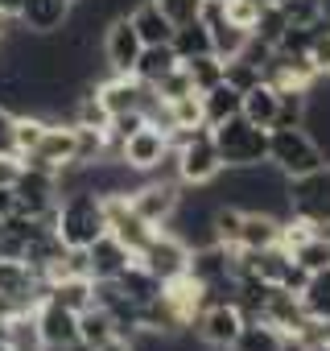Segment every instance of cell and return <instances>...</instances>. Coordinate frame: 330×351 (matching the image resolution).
<instances>
[{
	"instance_id": "cell-32",
	"label": "cell",
	"mask_w": 330,
	"mask_h": 351,
	"mask_svg": "<svg viewBox=\"0 0 330 351\" xmlns=\"http://www.w3.org/2000/svg\"><path fill=\"white\" fill-rule=\"evenodd\" d=\"M157 9L174 21V29L178 25H186V21H199L203 17V9H207V0H157Z\"/></svg>"
},
{
	"instance_id": "cell-25",
	"label": "cell",
	"mask_w": 330,
	"mask_h": 351,
	"mask_svg": "<svg viewBox=\"0 0 330 351\" xmlns=\"http://www.w3.org/2000/svg\"><path fill=\"white\" fill-rule=\"evenodd\" d=\"M170 46H174L178 62L199 58V54H215V50H211V29H207V21H203V17H199V21L178 25V29H174V38H170Z\"/></svg>"
},
{
	"instance_id": "cell-41",
	"label": "cell",
	"mask_w": 330,
	"mask_h": 351,
	"mask_svg": "<svg viewBox=\"0 0 330 351\" xmlns=\"http://www.w3.org/2000/svg\"><path fill=\"white\" fill-rule=\"evenodd\" d=\"M0 42H5V21H0Z\"/></svg>"
},
{
	"instance_id": "cell-3",
	"label": "cell",
	"mask_w": 330,
	"mask_h": 351,
	"mask_svg": "<svg viewBox=\"0 0 330 351\" xmlns=\"http://www.w3.org/2000/svg\"><path fill=\"white\" fill-rule=\"evenodd\" d=\"M268 165L281 169L285 178H297V173L326 165V153L305 124H277L268 128Z\"/></svg>"
},
{
	"instance_id": "cell-9",
	"label": "cell",
	"mask_w": 330,
	"mask_h": 351,
	"mask_svg": "<svg viewBox=\"0 0 330 351\" xmlns=\"http://www.w3.org/2000/svg\"><path fill=\"white\" fill-rule=\"evenodd\" d=\"M21 165L50 169V173H58V169L75 165V124H71V120H46L42 141L21 157Z\"/></svg>"
},
{
	"instance_id": "cell-19",
	"label": "cell",
	"mask_w": 330,
	"mask_h": 351,
	"mask_svg": "<svg viewBox=\"0 0 330 351\" xmlns=\"http://www.w3.org/2000/svg\"><path fill=\"white\" fill-rule=\"evenodd\" d=\"M128 21H132V29L140 34L144 46H165L174 38V21L157 9V0H136V5L128 9Z\"/></svg>"
},
{
	"instance_id": "cell-38",
	"label": "cell",
	"mask_w": 330,
	"mask_h": 351,
	"mask_svg": "<svg viewBox=\"0 0 330 351\" xmlns=\"http://www.w3.org/2000/svg\"><path fill=\"white\" fill-rule=\"evenodd\" d=\"M34 351H91L87 343H38Z\"/></svg>"
},
{
	"instance_id": "cell-35",
	"label": "cell",
	"mask_w": 330,
	"mask_h": 351,
	"mask_svg": "<svg viewBox=\"0 0 330 351\" xmlns=\"http://www.w3.org/2000/svg\"><path fill=\"white\" fill-rule=\"evenodd\" d=\"M17 173H21V157L0 153V186H13V182H17Z\"/></svg>"
},
{
	"instance_id": "cell-43",
	"label": "cell",
	"mask_w": 330,
	"mask_h": 351,
	"mask_svg": "<svg viewBox=\"0 0 330 351\" xmlns=\"http://www.w3.org/2000/svg\"><path fill=\"white\" fill-rule=\"evenodd\" d=\"M71 5H75V0H71Z\"/></svg>"
},
{
	"instance_id": "cell-12",
	"label": "cell",
	"mask_w": 330,
	"mask_h": 351,
	"mask_svg": "<svg viewBox=\"0 0 330 351\" xmlns=\"http://www.w3.org/2000/svg\"><path fill=\"white\" fill-rule=\"evenodd\" d=\"M13 195H17V211L21 215H50L54 203H58V173L21 165L17 182H13Z\"/></svg>"
},
{
	"instance_id": "cell-31",
	"label": "cell",
	"mask_w": 330,
	"mask_h": 351,
	"mask_svg": "<svg viewBox=\"0 0 330 351\" xmlns=\"http://www.w3.org/2000/svg\"><path fill=\"white\" fill-rule=\"evenodd\" d=\"M153 91H157L165 104H170V99H182V95H199V91H194V83H190V75L182 71V62H178L170 75H161V79L153 83Z\"/></svg>"
},
{
	"instance_id": "cell-27",
	"label": "cell",
	"mask_w": 330,
	"mask_h": 351,
	"mask_svg": "<svg viewBox=\"0 0 330 351\" xmlns=\"http://www.w3.org/2000/svg\"><path fill=\"white\" fill-rule=\"evenodd\" d=\"M293 261L301 273H318V269H330V228L326 232H314L301 248H293Z\"/></svg>"
},
{
	"instance_id": "cell-11",
	"label": "cell",
	"mask_w": 330,
	"mask_h": 351,
	"mask_svg": "<svg viewBox=\"0 0 330 351\" xmlns=\"http://www.w3.org/2000/svg\"><path fill=\"white\" fill-rule=\"evenodd\" d=\"M140 50H144V42L132 29L128 13H116L107 21V29H103V62H107V75H132Z\"/></svg>"
},
{
	"instance_id": "cell-6",
	"label": "cell",
	"mask_w": 330,
	"mask_h": 351,
	"mask_svg": "<svg viewBox=\"0 0 330 351\" xmlns=\"http://www.w3.org/2000/svg\"><path fill=\"white\" fill-rule=\"evenodd\" d=\"M136 261L165 285V281H174V277H182L190 269V244L178 232H170V228H157L149 236V244L136 252Z\"/></svg>"
},
{
	"instance_id": "cell-44",
	"label": "cell",
	"mask_w": 330,
	"mask_h": 351,
	"mask_svg": "<svg viewBox=\"0 0 330 351\" xmlns=\"http://www.w3.org/2000/svg\"><path fill=\"white\" fill-rule=\"evenodd\" d=\"M0 21H5V17H0Z\"/></svg>"
},
{
	"instance_id": "cell-7",
	"label": "cell",
	"mask_w": 330,
	"mask_h": 351,
	"mask_svg": "<svg viewBox=\"0 0 330 351\" xmlns=\"http://www.w3.org/2000/svg\"><path fill=\"white\" fill-rule=\"evenodd\" d=\"M128 203H132V211L149 223V228H165L174 219V211H178V203H182V182H170V178H144L128 191Z\"/></svg>"
},
{
	"instance_id": "cell-18",
	"label": "cell",
	"mask_w": 330,
	"mask_h": 351,
	"mask_svg": "<svg viewBox=\"0 0 330 351\" xmlns=\"http://www.w3.org/2000/svg\"><path fill=\"white\" fill-rule=\"evenodd\" d=\"M277 240H281V215L260 211V207L244 211V219H240V244H236V248L260 252V248H272Z\"/></svg>"
},
{
	"instance_id": "cell-20",
	"label": "cell",
	"mask_w": 330,
	"mask_h": 351,
	"mask_svg": "<svg viewBox=\"0 0 330 351\" xmlns=\"http://www.w3.org/2000/svg\"><path fill=\"white\" fill-rule=\"evenodd\" d=\"M285 343H289V339H285L272 322H264V318H244V326H240L231 351H285Z\"/></svg>"
},
{
	"instance_id": "cell-40",
	"label": "cell",
	"mask_w": 330,
	"mask_h": 351,
	"mask_svg": "<svg viewBox=\"0 0 330 351\" xmlns=\"http://www.w3.org/2000/svg\"><path fill=\"white\" fill-rule=\"evenodd\" d=\"M256 5H260V9H268V5H281V0H256Z\"/></svg>"
},
{
	"instance_id": "cell-10",
	"label": "cell",
	"mask_w": 330,
	"mask_h": 351,
	"mask_svg": "<svg viewBox=\"0 0 330 351\" xmlns=\"http://www.w3.org/2000/svg\"><path fill=\"white\" fill-rule=\"evenodd\" d=\"M165 157H170V132L157 128V124H149V120L132 136L120 141V161L128 169H136V173H153Z\"/></svg>"
},
{
	"instance_id": "cell-22",
	"label": "cell",
	"mask_w": 330,
	"mask_h": 351,
	"mask_svg": "<svg viewBox=\"0 0 330 351\" xmlns=\"http://www.w3.org/2000/svg\"><path fill=\"white\" fill-rule=\"evenodd\" d=\"M199 99H203V124H207V128H215V124H223V120L240 116V91H236L227 79H223V83H215L211 91H203Z\"/></svg>"
},
{
	"instance_id": "cell-1",
	"label": "cell",
	"mask_w": 330,
	"mask_h": 351,
	"mask_svg": "<svg viewBox=\"0 0 330 351\" xmlns=\"http://www.w3.org/2000/svg\"><path fill=\"white\" fill-rule=\"evenodd\" d=\"M170 153H174V173L182 191H207L211 182H219L223 173V157L215 149V136L207 124L199 128H174L170 132Z\"/></svg>"
},
{
	"instance_id": "cell-8",
	"label": "cell",
	"mask_w": 330,
	"mask_h": 351,
	"mask_svg": "<svg viewBox=\"0 0 330 351\" xmlns=\"http://www.w3.org/2000/svg\"><path fill=\"white\" fill-rule=\"evenodd\" d=\"M190 326H194V335H199L203 347H211V351H231V343H236V335H240V326H244V314H240L236 302H207V306L194 314Z\"/></svg>"
},
{
	"instance_id": "cell-34",
	"label": "cell",
	"mask_w": 330,
	"mask_h": 351,
	"mask_svg": "<svg viewBox=\"0 0 330 351\" xmlns=\"http://www.w3.org/2000/svg\"><path fill=\"white\" fill-rule=\"evenodd\" d=\"M13 124H17V116L0 104V153H13L17 157V149H13Z\"/></svg>"
},
{
	"instance_id": "cell-24",
	"label": "cell",
	"mask_w": 330,
	"mask_h": 351,
	"mask_svg": "<svg viewBox=\"0 0 330 351\" xmlns=\"http://www.w3.org/2000/svg\"><path fill=\"white\" fill-rule=\"evenodd\" d=\"M174 66H178V54H174L170 42H165V46H144L140 58H136V66H132V75H136L144 87H153L161 75H170Z\"/></svg>"
},
{
	"instance_id": "cell-2",
	"label": "cell",
	"mask_w": 330,
	"mask_h": 351,
	"mask_svg": "<svg viewBox=\"0 0 330 351\" xmlns=\"http://www.w3.org/2000/svg\"><path fill=\"white\" fill-rule=\"evenodd\" d=\"M107 232V211L103 195L95 191H71L54 203V236L66 248H87Z\"/></svg>"
},
{
	"instance_id": "cell-5",
	"label": "cell",
	"mask_w": 330,
	"mask_h": 351,
	"mask_svg": "<svg viewBox=\"0 0 330 351\" xmlns=\"http://www.w3.org/2000/svg\"><path fill=\"white\" fill-rule=\"evenodd\" d=\"M285 207L314 228H330V161L285 182Z\"/></svg>"
},
{
	"instance_id": "cell-42",
	"label": "cell",
	"mask_w": 330,
	"mask_h": 351,
	"mask_svg": "<svg viewBox=\"0 0 330 351\" xmlns=\"http://www.w3.org/2000/svg\"><path fill=\"white\" fill-rule=\"evenodd\" d=\"M0 228H5V219H0Z\"/></svg>"
},
{
	"instance_id": "cell-36",
	"label": "cell",
	"mask_w": 330,
	"mask_h": 351,
	"mask_svg": "<svg viewBox=\"0 0 330 351\" xmlns=\"http://www.w3.org/2000/svg\"><path fill=\"white\" fill-rule=\"evenodd\" d=\"M17 211V195H13V186H0V219H9Z\"/></svg>"
},
{
	"instance_id": "cell-21",
	"label": "cell",
	"mask_w": 330,
	"mask_h": 351,
	"mask_svg": "<svg viewBox=\"0 0 330 351\" xmlns=\"http://www.w3.org/2000/svg\"><path fill=\"white\" fill-rule=\"evenodd\" d=\"M297 302H301L305 318L330 322V269L305 273V281H301V289H297Z\"/></svg>"
},
{
	"instance_id": "cell-13",
	"label": "cell",
	"mask_w": 330,
	"mask_h": 351,
	"mask_svg": "<svg viewBox=\"0 0 330 351\" xmlns=\"http://www.w3.org/2000/svg\"><path fill=\"white\" fill-rule=\"evenodd\" d=\"M95 95H99V104L112 120L120 112H144L149 99H153V87H144L136 75H107V79L95 83Z\"/></svg>"
},
{
	"instance_id": "cell-26",
	"label": "cell",
	"mask_w": 330,
	"mask_h": 351,
	"mask_svg": "<svg viewBox=\"0 0 330 351\" xmlns=\"http://www.w3.org/2000/svg\"><path fill=\"white\" fill-rule=\"evenodd\" d=\"M107 339H116V322H112V314L103 310V306H87V310H79V343H87L91 351L99 347V343H107Z\"/></svg>"
},
{
	"instance_id": "cell-4",
	"label": "cell",
	"mask_w": 330,
	"mask_h": 351,
	"mask_svg": "<svg viewBox=\"0 0 330 351\" xmlns=\"http://www.w3.org/2000/svg\"><path fill=\"white\" fill-rule=\"evenodd\" d=\"M211 136H215V149L223 157V169H244V165L268 161V128H256L244 116H231V120L215 124Z\"/></svg>"
},
{
	"instance_id": "cell-16",
	"label": "cell",
	"mask_w": 330,
	"mask_h": 351,
	"mask_svg": "<svg viewBox=\"0 0 330 351\" xmlns=\"http://www.w3.org/2000/svg\"><path fill=\"white\" fill-rule=\"evenodd\" d=\"M71 17V0H21L17 25L29 34H58Z\"/></svg>"
},
{
	"instance_id": "cell-33",
	"label": "cell",
	"mask_w": 330,
	"mask_h": 351,
	"mask_svg": "<svg viewBox=\"0 0 330 351\" xmlns=\"http://www.w3.org/2000/svg\"><path fill=\"white\" fill-rule=\"evenodd\" d=\"M219 9H223V17H227L231 25H240V29H248V34H252V25H256V17H260V5H256V0H219Z\"/></svg>"
},
{
	"instance_id": "cell-14",
	"label": "cell",
	"mask_w": 330,
	"mask_h": 351,
	"mask_svg": "<svg viewBox=\"0 0 330 351\" xmlns=\"http://www.w3.org/2000/svg\"><path fill=\"white\" fill-rule=\"evenodd\" d=\"M34 335L38 343H79V314L58 306L54 298H42L34 306Z\"/></svg>"
},
{
	"instance_id": "cell-30",
	"label": "cell",
	"mask_w": 330,
	"mask_h": 351,
	"mask_svg": "<svg viewBox=\"0 0 330 351\" xmlns=\"http://www.w3.org/2000/svg\"><path fill=\"white\" fill-rule=\"evenodd\" d=\"M305 58H309V66L318 71V79H330V17L314 25L309 46H305Z\"/></svg>"
},
{
	"instance_id": "cell-15",
	"label": "cell",
	"mask_w": 330,
	"mask_h": 351,
	"mask_svg": "<svg viewBox=\"0 0 330 351\" xmlns=\"http://www.w3.org/2000/svg\"><path fill=\"white\" fill-rule=\"evenodd\" d=\"M132 261H136V256H132L112 232H103L95 244H87V269H91V281H112V277H120Z\"/></svg>"
},
{
	"instance_id": "cell-28",
	"label": "cell",
	"mask_w": 330,
	"mask_h": 351,
	"mask_svg": "<svg viewBox=\"0 0 330 351\" xmlns=\"http://www.w3.org/2000/svg\"><path fill=\"white\" fill-rule=\"evenodd\" d=\"M182 71L190 75V83H194V91H199V95H203V91H211L215 83H223V58H215V54L186 58V62H182Z\"/></svg>"
},
{
	"instance_id": "cell-23",
	"label": "cell",
	"mask_w": 330,
	"mask_h": 351,
	"mask_svg": "<svg viewBox=\"0 0 330 351\" xmlns=\"http://www.w3.org/2000/svg\"><path fill=\"white\" fill-rule=\"evenodd\" d=\"M46 298H54L58 306L79 314V310H87L95 302V281L91 277H58V281L46 285Z\"/></svg>"
},
{
	"instance_id": "cell-39",
	"label": "cell",
	"mask_w": 330,
	"mask_h": 351,
	"mask_svg": "<svg viewBox=\"0 0 330 351\" xmlns=\"http://www.w3.org/2000/svg\"><path fill=\"white\" fill-rule=\"evenodd\" d=\"M95 351H132V339H124V335H116V339H107V343H99Z\"/></svg>"
},
{
	"instance_id": "cell-37",
	"label": "cell",
	"mask_w": 330,
	"mask_h": 351,
	"mask_svg": "<svg viewBox=\"0 0 330 351\" xmlns=\"http://www.w3.org/2000/svg\"><path fill=\"white\" fill-rule=\"evenodd\" d=\"M17 314H21V310H17L9 298H0V330H9V322H13Z\"/></svg>"
},
{
	"instance_id": "cell-29",
	"label": "cell",
	"mask_w": 330,
	"mask_h": 351,
	"mask_svg": "<svg viewBox=\"0 0 330 351\" xmlns=\"http://www.w3.org/2000/svg\"><path fill=\"white\" fill-rule=\"evenodd\" d=\"M285 34H289V21H285V13H281V5H268V9H260V17H256V25H252V38L277 50Z\"/></svg>"
},
{
	"instance_id": "cell-17",
	"label": "cell",
	"mask_w": 330,
	"mask_h": 351,
	"mask_svg": "<svg viewBox=\"0 0 330 351\" xmlns=\"http://www.w3.org/2000/svg\"><path fill=\"white\" fill-rule=\"evenodd\" d=\"M277 108H281V91L268 79H260L248 91H240V116L252 120L256 128H272L277 124Z\"/></svg>"
}]
</instances>
